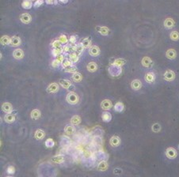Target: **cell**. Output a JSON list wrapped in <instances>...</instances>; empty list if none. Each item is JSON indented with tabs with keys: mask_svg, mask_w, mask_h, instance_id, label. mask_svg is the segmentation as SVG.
<instances>
[{
	"mask_svg": "<svg viewBox=\"0 0 179 177\" xmlns=\"http://www.w3.org/2000/svg\"><path fill=\"white\" fill-rule=\"evenodd\" d=\"M44 136H45V133H44V131L43 130H41V129H39V130L36 131L35 134H34L35 138L37 139V140H41V139H43V138H44Z\"/></svg>",
	"mask_w": 179,
	"mask_h": 177,
	"instance_id": "obj_24",
	"label": "cell"
},
{
	"mask_svg": "<svg viewBox=\"0 0 179 177\" xmlns=\"http://www.w3.org/2000/svg\"><path fill=\"white\" fill-rule=\"evenodd\" d=\"M89 54L92 55V56H98L100 54V48L99 47L94 45L91 46V48H89Z\"/></svg>",
	"mask_w": 179,
	"mask_h": 177,
	"instance_id": "obj_8",
	"label": "cell"
},
{
	"mask_svg": "<svg viewBox=\"0 0 179 177\" xmlns=\"http://www.w3.org/2000/svg\"><path fill=\"white\" fill-rule=\"evenodd\" d=\"M109 143L112 146H118L121 144V139L118 136H113L110 138Z\"/></svg>",
	"mask_w": 179,
	"mask_h": 177,
	"instance_id": "obj_16",
	"label": "cell"
},
{
	"mask_svg": "<svg viewBox=\"0 0 179 177\" xmlns=\"http://www.w3.org/2000/svg\"><path fill=\"white\" fill-rule=\"evenodd\" d=\"M56 60H58L59 62L60 63H63L64 61V55H58L57 57H56Z\"/></svg>",
	"mask_w": 179,
	"mask_h": 177,
	"instance_id": "obj_49",
	"label": "cell"
},
{
	"mask_svg": "<svg viewBox=\"0 0 179 177\" xmlns=\"http://www.w3.org/2000/svg\"><path fill=\"white\" fill-rule=\"evenodd\" d=\"M71 63H72L70 61V60H64V61L62 63V65H63V67H64V68H66V67H68L72 66Z\"/></svg>",
	"mask_w": 179,
	"mask_h": 177,
	"instance_id": "obj_45",
	"label": "cell"
},
{
	"mask_svg": "<svg viewBox=\"0 0 179 177\" xmlns=\"http://www.w3.org/2000/svg\"><path fill=\"white\" fill-rule=\"evenodd\" d=\"M30 116L33 120H38L41 117V111L38 109H34L31 111Z\"/></svg>",
	"mask_w": 179,
	"mask_h": 177,
	"instance_id": "obj_28",
	"label": "cell"
},
{
	"mask_svg": "<svg viewBox=\"0 0 179 177\" xmlns=\"http://www.w3.org/2000/svg\"><path fill=\"white\" fill-rule=\"evenodd\" d=\"M59 40L61 42V44H67V42H68V39H67V37L65 35L59 36Z\"/></svg>",
	"mask_w": 179,
	"mask_h": 177,
	"instance_id": "obj_46",
	"label": "cell"
},
{
	"mask_svg": "<svg viewBox=\"0 0 179 177\" xmlns=\"http://www.w3.org/2000/svg\"><path fill=\"white\" fill-rule=\"evenodd\" d=\"M69 58H70V61L71 63H77L79 60V56L77 53L72 52L69 55Z\"/></svg>",
	"mask_w": 179,
	"mask_h": 177,
	"instance_id": "obj_29",
	"label": "cell"
},
{
	"mask_svg": "<svg viewBox=\"0 0 179 177\" xmlns=\"http://www.w3.org/2000/svg\"><path fill=\"white\" fill-rule=\"evenodd\" d=\"M72 46L73 45H70V44H65L63 48V51H65V52H68V51H73V48H72Z\"/></svg>",
	"mask_w": 179,
	"mask_h": 177,
	"instance_id": "obj_44",
	"label": "cell"
},
{
	"mask_svg": "<svg viewBox=\"0 0 179 177\" xmlns=\"http://www.w3.org/2000/svg\"><path fill=\"white\" fill-rule=\"evenodd\" d=\"M96 29L98 31L99 33H101L103 36H106L109 33V29L106 26H98V27H96Z\"/></svg>",
	"mask_w": 179,
	"mask_h": 177,
	"instance_id": "obj_14",
	"label": "cell"
},
{
	"mask_svg": "<svg viewBox=\"0 0 179 177\" xmlns=\"http://www.w3.org/2000/svg\"><path fill=\"white\" fill-rule=\"evenodd\" d=\"M2 109L3 111L7 112V113H11V111L13 109L12 108V105L11 104L8 103V102H6V103H3V105H2Z\"/></svg>",
	"mask_w": 179,
	"mask_h": 177,
	"instance_id": "obj_23",
	"label": "cell"
},
{
	"mask_svg": "<svg viewBox=\"0 0 179 177\" xmlns=\"http://www.w3.org/2000/svg\"><path fill=\"white\" fill-rule=\"evenodd\" d=\"M164 26L166 28H171L174 26V21L172 18H166L164 21Z\"/></svg>",
	"mask_w": 179,
	"mask_h": 177,
	"instance_id": "obj_25",
	"label": "cell"
},
{
	"mask_svg": "<svg viewBox=\"0 0 179 177\" xmlns=\"http://www.w3.org/2000/svg\"><path fill=\"white\" fill-rule=\"evenodd\" d=\"M54 145H55V142L52 138H48L45 141V145L48 147V148H52V147L54 146Z\"/></svg>",
	"mask_w": 179,
	"mask_h": 177,
	"instance_id": "obj_40",
	"label": "cell"
},
{
	"mask_svg": "<svg viewBox=\"0 0 179 177\" xmlns=\"http://www.w3.org/2000/svg\"><path fill=\"white\" fill-rule=\"evenodd\" d=\"M125 63V60H123V58H116L113 61V63L111 65L116 66V67H121V66H123Z\"/></svg>",
	"mask_w": 179,
	"mask_h": 177,
	"instance_id": "obj_27",
	"label": "cell"
},
{
	"mask_svg": "<svg viewBox=\"0 0 179 177\" xmlns=\"http://www.w3.org/2000/svg\"><path fill=\"white\" fill-rule=\"evenodd\" d=\"M170 38L173 40H177L179 39V33L177 32V31H173L170 35Z\"/></svg>",
	"mask_w": 179,
	"mask_h": 177,
	"instance_id": "obj_39",
	"label": "cell"
},
{
	"mask_svg": "<svg viewBox=\"0 0 179 177\" xmlns=\"http://www.w3.org/2000/svg\"><path fill=\"white\" fill-rule=\"evenodd\" d=\"M66 99H67V101L69 104H76L79 102V96L75 93H74V92H70L68 94Z\"/></svg>",
	"mask_w": 179,
	"mask_h": 177,
	"instance_id": "obj_2",
	"label": "cell"
},
{
	"mask_svg": "<svg viewBox=\"0 0 179 177\" xmlns=\"http://www.w3.org/2000/svg\"><path fill=\"white\" fill-rule=\"evenodd\" d=\"M21 6L25 9H30L33 7V3L31 1H29V0H25V1L22 2Z\"/></svg>",
	"mask_w": 179,
	"mask_h": 177,
	"instance_id": "obj_35",
	"label": "cell"
},
{
	"mask_svg": "<svg viewBox=\"0 0 179 177\" xmlns=\"http://www.w3.org/2000/svg\"><path fill=\"white\" fill-rule=\"evenodd\" d=\"M65 69V71L66 72H69V73H76L77 71V68L75 67H73V66H71V67H66L64 68Z\"/></svg>",
	"mask_w": 179,
	"mask_h": 177,
	"instance_id": "obj_42",
	"label": "cell"
},
{
	"mask_svg": "<svg viewBox=\"0 0 179 177\" xmlns=\"http://www.w3.org/2000/svg\"><path fill=\"white\" fill-rule=\"evenodd\" d=\"M175 78V74L173 70H167L165 73H164V79L168 81H171Z\"/></svg>",
	"mask_w": 179,
	"mask_h": 177,
	"instance_id": "obj_5",
	"label": "cell"
},
{
	"mask_svg": "<svg viewBox=\"0 0 179 177\" xmlns=\"http://www.w3.org/2000/svg\"><path fill=\"white\" fill-rule=\"evenodd\" d=\"M13 56L16 60H21L24 57V52L21 48H17L13 51Z\"/></svg>",
	"mask_w": 179,
	"mask_h": 177,
	"instance_id": "obj_11",
	"label": "cell"
},
{
	"mask_svg": "<svg viewBox=\"0 0 179 177\" xmlns=\"http://www.w3.org/2000/svg\"><path fill=\"white\" fill-rule=\"evenodd\" d=\"M71 123L72 125H79L81 123V118L79 115H74L71 119Z\"/></svg>",
	"mask_w": 179,
	"mask_h": 177,
	"instance_id": "obj_32",
	"label": "cell"
},
{
	"mask_svg": "<svg viewBox=\"0 0 179 177\" xmlns=\"http://www.w3.org/2000/svg\"><path fill=\"white\" fill-rule=\"evenodd\" d=\"M15 172V168L14 166H9L7 168V173L9 174H14Z\"/></svg>",
	"mask_w": 179,
	"mask_h": 177,
	"instance_id": "obj_48",
	"label": "cell"
},
{
	"mask_svg": "<svg viewBox=\"0 0 179 177\" xmlns=\"http://www.w3.org/2000/svg\"><path fill=\"white\" fill-rule=\"evenodd\" d=\"M72 145V141L71 140L70 138L67 137V136H62L61 138V145L63 147H64L65 149H68L70 148V146Z\"/></svg>",
	"mask_w": 179,
	"mask_h": 177,
	"instance_id": "obj_4",
	"label": "cell"
},
{
	"mask_svg": "<svg viewBox=\"0 0 179 177\" xmlns=\"http://www.w3.org/2000/svg\"><path fill=\"white\" fill-rule=\"evenodd\" d=\"M141 63L143 67H151L153 66V62L152 60H151L150 58L147 57V56H145L142 58V61H141Z\"/></svg>",
	"mask_w": 179,
	"mask_h": 177,
	"instance_id": "obj_6",
	"label": "cell"
},
{
	"mask_svg": "<svg viewBox=\"0 0 179 177\" xmlns=\"http://www.w3.org/2000/svg\"><path fill=\"white\" fill-rule=\"evenodd\" d=\"M166 57L169 58V60H174V58H176L177 53H176L174 49H169V50L166 51Z\"/></svg>",
	"mask_w": 179,
	"mask_h": 177,
	"instance_id": "obj_22",
	"label": "cell"
},
{
	"mask_svg": "<svg viewBox=\"0 0 179 177\" xmlns=\"http://www.w3.org/2000/svg\"><path fill=\"white\" fill-rule=\"evenodd\" d=\"M75 127H73L72 125H68V126H67L65 128H64V132L67 134H68V135H70V134H73L74 133H75Z\"/></svg>",
	"mask_w": 179,
	"mask_h": 177,
	"instance_id": "obj_33",
	"label": "cell"
},
{
	"mask_svg": "<svg viewBox=\"0 0 179 177\" xmlns=\"http://www.w3.org/2000/svg\"><path fill=\"white\" fill-rule=\"evenodd\" d=\"M7 177H12V176H7Z\"/></svg>",
	"mask_w": 179,
	"mask_h": 177,
	"instance_id": "obj_56",
	"label": "cell"
},
{
	"mask_svg": "<svg viewBox=\"0 0 179 177\" xmlns=\"http://www.w3.org/2000/svg\"><path fill=\"white\" fill-rule=\"evenodd\" d=\"M178 150H179V145H178Z\"/></svg>",
	"mask_w": 179,
	"mask_h": 177,
	"instance_id": "obj_55",
	"label": "cell"
},
{
	"mask_svg": "<svg viewBox=\"0 0 179 177\" xmlns=\"http://www.w3.org/2000/svg\"><path fill=\"white\" fill-rule=\"evenodd\" d=\"M59 64H60V62H59L58 60H56V58L52 62V66L53 67H58L59 66Z\"/></svg>",
	"mask_w": 179,
	"mask_h": 177,
	"instance_id": "obj_47",
	"label": "cell"
},
{
	"mask_svg": "<svg viewBox=\"0 0 179 177\" xmlns=\"http://www.w3.org/2000/svg\"><path fill=\"white\" fill-rule=\"evenodd\" d=\"M102 120H103L104 122L108 123V122H109V121L111 120V119H112V115H111V114H110L109 112H108V111H104V112L102 113Z\"/></svg>",
	"mask_w": 179,
	"mask_h": 177,
	"instance_id": "obj_26",
	"label": "cell"
},
{
	"mask_svg": "<svg viewBox=\"0 0 179 177\" xmlns=\"http://www.w3.org/2000/svg\"><path fill=\"white\" fill-rule=\"evenodd\" d=\"M43 3H44V2L42 1V0H37V1H36V2L34 3L33 6H34L35 7H41V5Z\"/></svg>",
	"mask_w": 179,
	"mask_h": 177,
	"instance_id": "obj_50",
	"label": "cell"
},
{
	"mask_svg": "<svg viewBox=\"0 0 179 177\" xmlns=\"http://www.w3.org/2000/svg\"><path fill=\"white\" fill-rule=\"evenodd\" d=\"M122 172V171H121V169H120V168H116V169H114V173H116V174H121Z\"/></svg>",
	"mask_w": 179,
	"mask_h": 177,
	"instance_id": "obj_52",
	"label": "cell"
},
{
	"mask_svg": "<svg viewBox=\"0 0 179 177\" xmlns=\"http://www.w3.org/2000/svg\"><path fill=\"white\" fill-rule=\"evenodd\" d=\"M109 73L112 77H118L122 73V70H121V67L111 65L109 67Z\"/></svg>",
	"mask_w": 179,
	"mask_h": 177,
	"instance_id": "obj_1",
	"label": "cell"
},
{
	"mask_svg": "<svg viewBox=\"0 0 179 177\" xmlns=\"http://www.w3.org/2000/svg\"><path fill=\"white\" fill-rule=\"evenodd\" d=\"M152 131L153 132H155V133H158V132H159L160 131H161V126H160V124L159 123H154L153 125H152Z\"/></svg>",
	"mask_w": 179,
	"mask_h": 177,
	"instance_id": "obj_37",
	"label": "cell"
},
{
	"mask_svg": "<svg viewBox=\"0 0 179 177\" xmlns=\"http://www.w3.org/2000/svg\"><path fill=\"white\" fill-rule=\"evenodd\" d=\"M31 19H32V17H31V16H30V14H29L25 13V14H22L20 15V20L25 24L29 23L31 21Z\"/></svg>",
	"mask_w": 179,
	"mask_h": 177,
	"instance_id": "obj_12",
	"label": "cell"
},
{
	"mask_svg": "<svg viewBox=\"0 0 179 177\" xmlns=\"http://www.w3.org/2000/svg\"><path fill=\"white\" fill-rule=\"evenodd\" d=\"M52 45L54 48H61V42L59 40H55L52 42Z\"/></svg>",
	"mask_w": 179,
	"mask_h": 177,
	"instance_id": "obj_43",
	"label": "cell"
},
{
	"mask_svg": "<svg viewBox=\"0 0 179 177\" xmlns=\"http://www.w3.org/2000/svg\"><path fill=\"white\" fill-rule=\"evenodd\" d=\"M63 52V49L61 48H54L52 49V54L54 55V56H58L59 55H61V53Z\"/></svg>",
	"mask_w": 179,
	"mask_h": 177,
	"instance_id": "obj_38",
	"label": "cell"
},
{
	"mask_svg": "<svg viewBox=\"0 0 179 177\" xmlns=\"http://www.w3.org/2000/svg\"><path fill=\"white\" fill-rule=\"evenodd\" d=\"M61 3H68V1H60Z\"/></svg>",
	"mask_w": 179,
	"mask_h": 177,
	"instance_id": "obj_54",
	"label": "cell"
},
{
	"mask_svg": "<svg viewBox=\"0 0 179 177\" xmlns=\"http://www.w3.org/2000/svg\"><path fill=\"white\" fill-rule=\"evenodd\" d=\"M155 75L153 72H148L145 75V80L148 83H152L155 81Z\"/></svg>",
	"mask_w": 179,
	"mask_h": 177,
	"instance_id": "obj_17",
	"label": "cell"
},
{
	"mask_svg": "<svg viewBox=\"0 0 179 177\" xmlns=\"http://www.w3.org/2000/svg\"><path fill=\"white\" fill-rule=\"evenodd\" d=\"M82 44L83 45V47L85 48H91V40L90 38L86 37V38H84L82 40Z\"/></svg>",
	"mask_w": 179,
	"mask_h": 177,
	"instance_id": "obj_31",
	"label": "cell"
},
{
	"mask_svg": "<svg viewBox=\"0 0 179 177\" xmlns=\"http://www.w3.org/2000/svg\"><path fill=\"white\" fill-rule=\"evenodd\" d=\"M10 38L7 36V35H4L1 37V39H0V43H1L3 45H7L8 44H10Z\"/></svg>",
	"mask_w": 179,
	"mask_h": 177,
	"instance_id": "obj_34",
	"label": "cell"
},
{
	"mask_svg": "<svg viewBox=\"0 0 179 177\" xmlns=\"http://www.w3.org/2000/svg\"><path fill=\"white\" fill-rule=\"evenodd\" d=\"M76 37L75 36H71L70 37V42L71 43V44H75V42H76Z\"/></svg>",
	"mask_w": 179,
	"mask_h": 177,
	"instance_id": "obj_51",
	"label": "cell"
},
{
	"mask_svg": "<svg viewBox=\"0 0 179 177\" xmlns=\"http://www.w3.org/2000/svg\"><path fill=\"white\" fill-rule=\"evenodd\" d=\"M166 156L169 159H174L177 156V150L174 148H173V147H169L166 150Z\"/></svg>",
	"mask_w": 179,
	"mask_h": 177,
	"instance_id": "obj_3",
	"label": "cell"
},
{
	"mask_svg": "<svg viewBox=\"0 0 179 177\" xmlns=\"http://www.w3.org/2000/svg\"><path fill=\"white\" fill-rule=\"evenodd\" d=\"M86 68L90 72H95L98 70V65L94 62H91L87 64Z\"/></svg>",
	"mask_w": 179,
	"mask_h": 177,
	"instance_id": "obj_19",
	"label": "cell"
},
{
	"mask_svg": "<svg viewBox=\"0 0 179 177\" xmlns=\"http://www.w3.org/2000/svg\"><path fill=\"white\" fill-rule=\"evenodd\" d=\"M131 86L133 88L134 90H139V88L142 87V83L138 79H135L132 81L131 83Z\"/></svg>",
	"mask_w": 179,
	"mask_h": 177,
	"instance_id": "obj_15",
	"label": "cell"
},
{
	"mask_svg": "<svg viewBox=\"0 0 179 177\" xmlns=\"http://www.w3.org/2000/svg\"><path fill=\"white\" fill-rule=\"evenodd\" d=\"M125 108V106L123 104V103L121 102H117L115 105H114V110L117 112H121L123 111Z\"/></svg>",
	"mask_w": 179,
	"mask_h": 177,
	"instance_id": "obj_30",
	"label": "cell"
},
{
	"mask_svg": "<svg viewBox=\"0 0 179 177\" xmlns=\"http://www.w3.org/2000/svg\"><path fill=\"white\" fill-rule=\"evenodd\" d=\"M15 120H16V115L14 113H7L5 115V117H4V120L7 123H11L14 122Z\"/></svg>",
	"mask_w": 179,
	"mask_h": 177,
	"instance_id": "obj_13",
	"label": "cell"
},
{
	"mask_svg": "<svg viewBox=\"0 0 179 177\" xmlns=\"http://www.w3.org/2000/svg\"><path fill=\"white\" fill-rule=\"evenodd\" d=\"M59 84H60V85L66 88V90H68V88L71 86V83L69 80H67V79H60L59 80Z\"/></svg>",
	"mask_w": 179,
	"mask_h": 177,
	"instance_id": "obj_21",
	"label": "cell"
},
{
	"mask_svg": "<svg viewBox=\"0 0 179 177\" xmlns=\"http://www.w3.org/2000/svg\"><path fill=\"white\" fill-rule=\"evenodd\" d=\"M72 79H73V81H74L79 82V81H82V74H81L80 73L76 72V73L73 74V75H72Z\"/></svg>",
	"mask_w": 179,
	"mask_h": 177,
	"instance_id": "obj_36",
	"label": "cell"
},
{
	"mask_svg": "<svg viewBox=\"0 0 179 177\" xmlns=\"http://www.w3.org/2000/svg\"><path fill=\"white\" fill-rule=\"evenodd\" d=\"M107 168H108V163L106 161H102L98 163V171L103 172V171H105Z\"/></svg>",
	"mask_w": 179,
	"mask_h": 177,
	"instance_id": "obj_20",
	"label": "cell"
},
{
	"mask_svg": "<svg viewBox=\"0 0 179 177\" xmlns=\"http://www.w3.org/2000/svg\"><path fill=\"white\" fill-rule=\"evenodd\" d=\"M52 161L54 163L56 164H61L64 161V157L61 154H59V155H55L52 158Z\"/></svg>",
	"mask_w": 179,
	"mask_h": 177,
	"instance_id": "obj_18",
	"label": "cell"
},
{
	"mask_svg": "<svg viewBox=\"0 0 179 177\" xmlns=\"http://www.w3.org/2000/svg\"><path fill=\"white\" fill-rule=\"evenodd\" d=\"M59 90V85L57 83H51L47 88V91L50 93H55Z\"/></svg>",
	"mask_w": 179,
	"mask_h": 177,
	"instance_id": "obj_7",
	"label": "cell"
},
{
	"mask_svg": "<svg viewBox=\"0 0 179 177\" xmlns=\"http://www.w3.org/2000/svg\"><path fill=\"white\" fill-rule=\"evenodd\" d=\"M101 107L105 111L109 110L112 108V102H111V101H109L108 99H105V100L102 101V103H101Z\"/></svg>",
	"mask_w": 179,
	"mask_h": 177,
	"instance_id": "obj_9",
	"label": "cell"
},
{
	"mask_svg": "<svg viewBox=\"0 0 179 177\" xmlns=\"http://www.w3.org/2000/svg\"><path fill=\"white\" fill-rule=\"evenodd\" d=\"M46 3L48 4H55V3H57L56 1H46Z\"/></svg>",
	"mask_w": 179,
	"mask_h": 177,
	"instance_id": "obj_53",
	"label": "cell"
},
{
	"mask_svg": "<svg viewBox=\"0 0 179 177\" xmlns=\"http://www.w3.org/2000/svg\"><path fill=\"white\" fill-rule=\"evenodd\" d=\"M84 48H85L83 47V45L82 44V43H79L78 44H76V52H78L79 55L81 54L83 51Z\"/></svg>",
	"mask_w": 179,
	"mask_h": 177,
	"instance_id": "obj_41",
	"label": "cell"
},
{
	"mask_svg": "<svg viewBox=\"0 0 179 177\" xmlns=\"http://www.w3.org/2000/svg\"><path fill=\"white\" fill-rule=\"evenodd\" d=\"M21 40L20 37L18 36H14L10 38V44L13 47H18L21 44Z\"/></svg>",
	"mask_w": 179,
	"mask_h": 177,
	"instance_id": "obj_10",
	"label": "cell"
}]
</instances>
